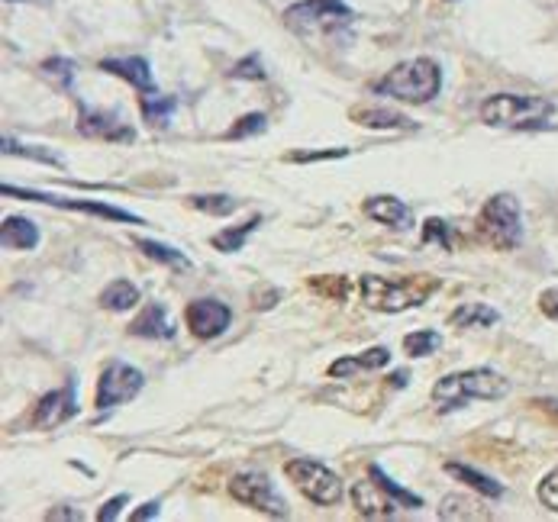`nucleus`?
<instances>
[{"label": "nucleus", "instance_id": "f257e3e1", "mask_svg": "<svg viewBox=\"0 0 558 522\" xmlns=\"http://www.w3.org/2000/svg\"><path fill=\"white\" fill-rule=\"evenodd\" d=\"M371 91L391 100H404V104H429L442 91V68L426 55L410 58V62H400L384 78H378Z\"/></svg>", "mask_w": 558, "mask_h": 522}, {"label": "nucleus", "instance_id": "f03ea898", "mask_svg": "<svg viewBox=\"0 0 558 522\" xmlns=\"http://www.w3.org/2000/svg\"><path fill=\"white\" fill-rule=\"evenodd\" d=\"M510 394V381L504 374H497L491 368H471L459 374L439 377L433 387V403L442 413L459 410L468 400H504Z\"/></svg>", "mask_w": 558, "mask_h": 522}, {"label": "nucleus", "instance_id": "7ed1b4c3", "mask_svg": "<svg viewBox=\"0 0 558 522\" xmlns=\"http://www.w3.org/2000/svg\"><path fill=\"white\" fill-rule=\"evenodd\" d=\"M552 116L555 104L536 94H494L481 104V120L500 129H539Z\"/></svg>", "mask_w": 558, "mask_h": 522}, {"label": "nucleus", "instance_id": "20e7f679", "mask_svg": "<svg viewBox=\"0 0 558 522\" xmlns=\"http://www.w3.org/2000/svg\"><path fill=\"white\" fill-rule=\"evenodd\" d=\"M478 232L497 249H517L523 242V210L513 194H494L478 213Z\"/></svg>", "mask_w": 558, "mask_h": 522}, {"label": "nucleus", "instance_id": "39448f33", "mask_svg": "<svg viewBox=\"0 0 558 522\" xmlns=\"http://www.w3.org/2000/svg\"><path fill=\"white\" fill-rule=\"evenodd\" d=\"M284 23L297 36H333L352 23V7L342 0H300V4L288 7Z\"/></svg>", "mask_w": 558, "mask_h": 522}, {"label": "nucleus", "instance_id": "423d86ee", "mask_svg": "<svg viewBox=\"0 0 558 522\" xmlns=\"http://www.w3.org/2000/svg\"><path fill=\"white\" fill-rule=\"evenodd\" d=\"M362 297L371 310H381V313H404V310H413L420 307V303L429 297V290H433L436 284H413L407 278H381V274H362Z\"/></svg>", "mask_w": 558, "mask_h": 522}, {"label": "nucleus", "instance_id": "0eeeda50", "mask_svg": "<svg viewBox=\"0 0 558 522\" xmlns=\"http://www.w3.org/2000/svg\"><path fill=\"white\" fill-rule=\"evenodd\" d=\"M284 474H288L294 487L317 506H336L342 500V493H346L339 477L329 471L326 464L313 461V458H291L288 464H284Z\"/></svg>", "mask_w": 558, "mask_h": 522}, {"label": "nucleus", "instance_id": "6e6552de", "mask_svg": "<svg viewBox=\"0 0 558 522\" xmlns=\"http://www.w3.org/2000/svg\"><path fill=\"white\" fill-rule=\"evenodd\" d=\"M146 387V377L139 368L126 365V361H110L97 381V410H110V406L130 403L139 397V390Z\"/></svg>", "mask_w": 558, "mask_h": 522}, {"label": "nucleus", "instance_id": "1a4fd4ad", "mask_svg": "<svg viewBox=\"0 0 558 522\" xmlns=\"http://www.w3.org/2000/svg\"><path fill=\"white\" fill-rule=\"evenodd\" d=\"M0 194L4 197H20V200H36V203H49V207H65V210H78V213H91L100 216V220H117V223H146L142 216L130 213V210H120V207H110V203H97V200H65V197H52V194H42V191H23V187H13L4 184L0 187Z\"/></svg>", "mask_w": 558, "mask_h": 522}, {"label": "nucleus", "instance_id": "9d476101", "mask_svg": "<svg viewBox=\"0 0 558 522\" xmlns=\"http://www.w3.org/2000/svg\"><path fill=\"white\" fill-rule=\"evenodd\" d=\"M230 493L239 500L252 506V510H262V513H271V516H284V500L278 497V490L271 487V481L259 471H242L230 481Z\"/></svg>", "mask_w": 558, "mask_h": 522}, {"label": "nucleus", "instance_id": "9b49d317", "mask_svg": "<svg viewBox=\"0 0 558 522\" xmlns=\"http://www.w3.org/2000/svg\"><path fill=\"white\" fill-rule=\"evenodd\" d=\"M184 319H188V329L194 332L197 339H217L230 326V307H226L223 300H213V297H197L188 303V310H184Z\"/></svg>", "mask_w": 558, "mask_h": 522}, {"label": "nucleus", "instance_id": "f8f14e48", "mask_svg": "<svg viewBox=\"0 0 558 522\" xmlns=\"http://www.w3.org/2000/svg\"><path fill=\"white\" fill-rule=\"evenodd\" d=\"M78 133L88 139H104V142H133L136 129L126 126V120H120V113L100 110V107H84L78 116Z\"/></svg>", "mask_w": 558, "mask_h": 522}, {"label": "nucleus", "instance_id": "ddd939ff", "mask_svg": "<svg viewBox=\"0 0 558 522\" xmlns=\"http://www.w3.org/2000/svg\"><path fill=\"white\" fill-rule=\"evenodd\" d=\"M78 413V397H75V381H68L59 390H49L46 397L36 403V413H33V426L36 429H55L68 423L71 416Z\"/></svg>", "mask_w": 558, "mask_h": 522}, {"label": "nucleus", "instance_id": "4468645a", "mask_svg": "<svg viewBox=\"0 0 558 522\" xmlns=\"http://www.w3.org/2000/svg\"><path fill=\"white\" fill-rule=\"evenodd\" d=\"M349 500L352 506L368 519H384V516H394V506H400L388 490H384L375 477L371 481H355L349 490Z\"/></svg>", "mask_w": 558, "mask_h": 522}, {"label": "nucleus", "instance_id": "2eb2a0df", "mask_svg": "<svg viewBox=\"0 0 558 522\" xmlns=\"http://www.w3.org/2000/svg\"><path fill=\"white\" fill-rule=\"evenodd\" d=\"M100 71H107V75H117L123 78L126 84H133L139 94H152V91H159L152 81V68L146 58H139V55H117V58H104L100 62Z\"/></svg>", "mask_w": 558, "mask_h": 522}, {"label": "nucleus", "instance_id": "dca6fc26", "mask_svg": "<svg viewBox=\"0 0 558 522\" xmlns=\"http://www.w3.org/2000/svg\"><path fill=\"white\" fill-rule=\"evenodd\" d=\"M130 332L139 339H171L175 336V323H171V316L162 303H146L142 313L130 323Z\"/></svg>", "mask_w": 558, "mask_h": 522}, {"label": "nucleus", "instance_id": "f3484780", "mask_svg": "<svg viewBox=\"0 0 558 522\" xmlns=\"http://www.w3.org/2000/svg\"><path fill=\"white\" fill-rule=\"evenodd\" d=\"M365 213L381 226H394V229H407L410 226V207L400 197L391 194H378L365 200Z\"/></svg>", "mask_w": 558, "mask_h": 522}, {"label": "nucleus", "instance_id": "a211bd4d", "mask_svg": "<svg viewBox=\"0 0 558 522\" xmlns=\"http://www.w3.org/2000/svg\"><path fill=\"white\" fill-rule=\"evenodd\" d=\"M391 365V352L388 348H368V352L362 355H349V358H339L329 365V377H336V381H342V377H352L359 371H378V368H388Z\"/></svg>", "mask_w": 558, "mask_h": 522}, {"label": "nucleus", "instance_id": "6ab92c4d", "mask_svg": "<svg viewBox=\"0 0 558 522\" xmlns=\"http://www.w3.org/2000/svg\"><path fill=\"white\" fill-rule=\"evenodd\" d=\"M0 242L4 249H36L39 245V226L33 220H23V216H4V226H0Z\"/></svg>", "mask_w": 558, "mask_h": 522}, {"label": "nucleus", "instance_id": "aec40b11", "mask_svg": "<svg viewBox=\"0 0 558 522\" xmlns=\"http://www.w3.org/2000/svg\"><path fill=\"white\" fill-rule=\"evenodd\" d=\"M446 471H449L452 477H459V481H462L465 487L478 490L481 497H488V500H500V497H504V484L494 481V477H488V474L475 471V468H468V464L449 461V464H446Z\"/></svg>", "mask_w": 558, "mask_h": 522}, {"label": "nucleus", "instance_id": "412c9836", "mask_svg": "<svg viewBox=\"0 0 558 522\" xmlns=\"http://www.w3.org/2000/svg\"><path fill=\"white\" fill-rule=\"evenodd\" d=\"M139 303V287L133 281H110L104 290H100V307L104 310H113V313H126V310H133Z\"/></svg>", "mask_w": 558, "mask_h": 522}, {"label": "nucleus", "instance_id": "4be33fe9", "mask_svg": "<svg viewBox=\"0 0 558 522\" xmlns=\"http://www.w3.org/2000/svg\"><path fill=\"white\" fill-rule=\"evenodd\" d=\"M352 120L371 126V129H413L417 123L410 120V116L397 113V110H378V107H362V110H352Z\"/></svg>", "mask_w": 558, "mask_h": 522}, {"label": "nucleus", "instance_id": "5701e85b", "mask_svg": "<svg viewBox=\"0 0 558 522\" xmlns=\"http://www.w3.org/2000/svg\"><path fill=\"white\" fill-rule=\"evenodd\" d=\"M500 323V313L491 310L488 303H462L449 313V326L455 329H468V326H494Z\"/></svg>", "mask_w": 558, "mask_h": 522}, {"label": "nucleus", "instance_id": "b1692460", "mask_svg": "<svg viewBox=\"0 0 558 522\" xmlns=\"http://www.w3.org/2000/svg\"><path fill=\"white\" fill-rule=\"evenodd\" d=\"M175 97H168V94H159V91H152V94H139V113H142V120H149L152 126H168L171 123V116H175Z\"/></svg>", "mask_w": 558, "mask_h": 522}, {"label": "nucleus", "instance_id": "393cba45", "mask_svg": "<svg viewBox=\"0 0 558 522\" xmlns=\"http://www.w3.org/2000/svg\"><path fill=\"white\" fill-rule=\"evenodd\" d=\"M259 223H262V216H252V220H246L242 226L220 229L217 236L210 239V242H213V249H220V252H239L242 245H246L249 232H252V229H259Z\"/></svg>", "mask_w": 558, "mask_h": 522}, {"label": "nucleus", "instance_id": "a878e982", "mask_svg": "<svg viewBox=\"0 0 558 522\" xmlns=\"http://www.w3.org/2000/svg\"><path fill=\"white\" fill-rule=\"evenodd\" d=\"M136 249H139L142 255L155 258V261H162V265H171V268H191V258L181 255L178 249H171V245L152 242V239H136Z\"/></svg>", "mask_w": 558, "mask_h": 522}, {"label": "nucleus", "instance_id": "bb28decb", "mask_svg": "<svg viewBox=\"0 0 558 522\" xmlns=\"http://www.w3.org/2000/svg\"><path fill=\"white\" fill-rule=\"evenodd\" d=\"M368 474L375 477V481H378L384 490H388L400 506H407V510H420V506H423V497H417V493H410V490H404L400 484H394V477H391V474H384V471L378 468V464H371Z\"/></svg>", "mask_w": 558, "mask_h": 522}, {"label": "nucleus", "instance_id": "cd10ccee", "mask_svg": "<svg viewBox=\"0 0 558 522\" xmlns=\"http://www.w3.org/2000/svg\"><path fill=\"white\" fill-rule=\"evenodd\" d=\"M442 345V336L436 329H420V332H410V336H404V352L410 358H426L433 355L436 348Z\"/></svg>", "mask_w": 558, "mask_h": 522}, {"label": "nucleus", "instance_id": "c85d7f7f", "mask_svg": "<svg viewBox=\"0 0 558 522\" xmlns=\"http://www.w3.org/2000/svg\"><path fill=\"white\" fill-rule=\"evenodd\" d=\"M191 203L200 213H210V216H230L239 210V200L230 194H197L191 197Z\"/></svg>", "mask_w": 558, "mask_h": 522}, {"label": "nucleus", "instance_id": "c756f323", "mask_svg": "<svg viewBox=\"0 0 558 522\" xmlns=\"http://www.w3.org/2000/svg\"><path fill=\"white\" fill-rule=\"evenodd\" d=\"M4 155H23V158H36V162H46V165H62V155L59 152H49L42 149V145H23L17 139H7L4 136Z\"/></svg>", "mask_w": 558, "mask_h": 522}, {"label": "nucleus", "instance_id": "7c9ffc66", "mask_svg": "<svg viewBox=\"0 0 558 522\" xmlns=\"http://www.w3.org/2000/svg\"><path fill=\"white\" fill-rule=\"evenodd\" d=\"M42 71L59 81V87H65V91H71V84H75V62L71 58H46Z\"/></svg>", "mask_w": 558, "mask_h": 522}, {"label": "nucleus", "instance_id": "2f4dec72", "mask_svg": "<svg viewBox=\"0 0 558 522\" xmlns=\"http://www.w3.org/2000/svg\"><path fill=\"white\" fill-rule=\"evenodd\" d=\"M233 78H242V81H265V65H262V55L252 52L246 55L242 62L230 71Z\"/></svg>", "mask_w": 558, "mask_h": 522}, {"label": "nucleus", "instance_id": "473e14b6", "mask_svg": "<svg viewBox=\"0 0 558 522\" xmlns=\"http://www.w3.org/2000/svg\"><path fill=\"white\" fill-rule=\"evenodd\" d=\"M268 123H265V113H249V116H239V123H233V129L226 133V139H246L262 133Z\"/></svg>", "mask_w": 558, "mask_h": 522}, {"label": "nucleus", "instance_id": "72a5a7b5", "mask_svg": "<svg viewBox=\"0 0 558 522\" xmlns=\"http://www.w3.org/2000/svg\"><path fill=\"white\" fill-rule=\"evenodd\" d=\"M539 500L546 503L549 510L558 513V468H552V471L539 481Z\"/></svg>", "mask_w": 558, "mask_h": 522}, {"label": "nucleus", "instance_id": "f704fd0d", "mask_svg": "<svg viewBox=\"0 0 558 522\" xmlns=\"http://www.w3.org/2000/svg\"><path fill=\"white\" fill-rule=\"evenodd\" d=\"M423 242L452 245V226H446L442 220H426V226H423Z\"/></svg>", "mask_w": 558, "mask_h": 522}, {"label": "nucleus", "instance_id": "c9c22d12", "mask_svg": "<svg viewBox=\"0 0 558 522\" xmlns=\"http://www.w3.org/2000/svg\"><path fill=\"white\" fill-rule=\"evenodd\" d=\"M346 149H333V152H291L288 162H326V158H346Z\"/></svg>", "mask_w": 558, "mask_h": 522}, {"label": "nucleus", "instance_id": "e433bc0d", "mask_svg": "<svg viewBox=\"0 0 558 522\" xmlns=\"http://www.w3.org/2000/svg\"><path fill=\"white\" fill-rule=\"evenodd\" d=\"M126 503H130V497H126V493H120V497L107 500V503H104V510L97 513V519H100V522H110V519H117V516H120V510H123Z\"/></svg>", "mask_w": 558, "mask_h": 522}, {"label": "nucleus", "instance_id": "4c0bfd02", "mask_svg": "<svg viewBox=\"0 0 558 522\" xmlns=\"http://www.w3.org/2000/svg\"><path fill=\"white\" fill-rule=\"evenodd\" d=\"M539 310L546 313L549 319H558V290H542V297H539Z\"/></svg>", "mask_w": 558, "mask_h": 522}, {"label": "nucleus", "instance_id": "58836bf2", "mask_svg": "<svg viewBox=\"0 0 558 522\" xmlns=\"http://www.w3.org/2000/svg\"><path fill=\"white\" fill-rule=\"evenodd\" d=\"M162 513V503L159 500H149L146 506H139V510L133 513V522H142V519H155Z\"/></svg>", "mask_w": 558, "mask_h": 522}, {"label": "nucleus", "instance_id": "ea45409f", "mask_svg": "<svg viewBox=\"0 0 558 522\" xmlns=\"http://www.w3.org/2000/svg\"><path fill=\"white\" fill-rule=\"evenodd\" d=\"M49 519H81V513H71V510H52Z\"/></svg>", "mask_w": 558, "mask_h": 522}]
</instances>
